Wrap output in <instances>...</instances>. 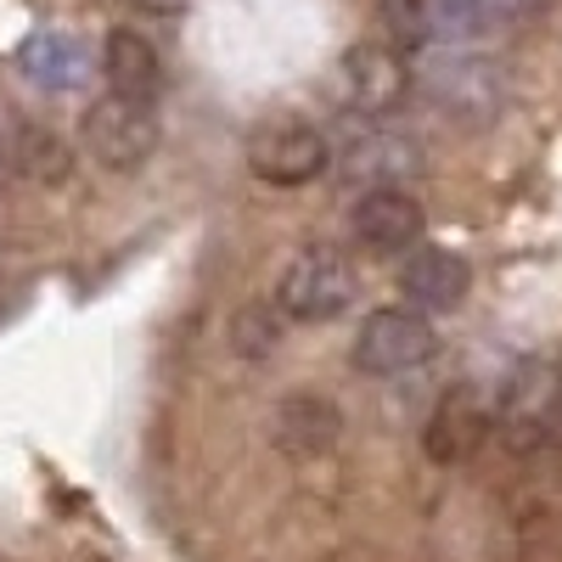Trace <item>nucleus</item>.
<instances>
[{
	"label": "nucleus",
	"mask_w": 562,
	"mask_h": 562,
	"mask_svg": "<svg viewBox=\"0 0 562 562\" xmlns=\"http://www.w3.org/2000/svg\"><path fill=\"white\" fill-rule=\"evenodd\" d=\"M490 411H495V434L506 439V450L535 456L562 428V366L551 355L518 360L506 371L501 394L490 400Z\"/></svg>",
	"instance_id": "nucleus-1"
},
{
	"label": "nucleus",
	"mask_w": 562,
	"mask_h": 562,
	"mask_svg": "<svg viewBox=\"0 0 562 562\" xmlns=\"http://www.w3.org/2000/svg\"><path fill=\"white\" fill-rule=\"evenodd\" d=\"M355 293H360L355 265L338 248H326V243H304L299 254H288V265L276 270V299L270 304L288 321L321 326V321L344 315L355 304Z\"/></svg>",
	"instance_id": "nucleus-2"
},
{
	"label": "nucleus",
	"mask_w": 562,
	"mask_h": 562,
	"mask_svg": "<svg viewBox=\"0 0 562 562\" xmlns=\"http://www.w3.org/2000/svg\"><path fill=\"white\" fill-rule=\"evenodd\" d=\"M439 349V333L434 321L411 310V304H394V310H371L355 333V366L366 378H405V371L428 366Z\"/></svg>",
	"instance_id": "nucleus-3"
},
{
	"label": "nucleus",
	"mask_w": 562,
	"mask_h": 562,
	"mask_svg": "<svg viewBox=\"0 0 562 562\" xmlns=\"http://www.w3.org/2000/svg\"><path fill=\"white\" fill-rule=\"evenodd\" d=\"M79 140H85V153L97 158L102 169L130 175V169H140L158 153V113H153V102H130V97H113L108 90L102 102L85 108Z\"/></svg>",
	"instance_id": "nucleus-4"
},
{
	"label": "nucleus",
	"mask_w": 562,
	"mask_h": 562,
	"mask_svg": "<svg viewBox=\"0 0 562 562\" xmlns=\"http://www.w3.org/2000/svg\"><path fill=\"white\" fill-rule=\"evenodd\" d=\"M326 164H333V147L326 135L304 119H276L254 135L248 147V169L265 180V186H310Z\"/></svg>",
	"instance_id": "nucleus-5"
},
{
	"label": "nucleus",
	"mask_w": 562,
	"mask_h": 562,
	"mask_svg": "<svg viewBox=\"0 0 562 562\" xmlns=\"http://www.w3.org/2000/svg\"><path fill=\"white\" fill-rule=\"evenodd\" d=\"M422 231H428V214H422V203L411 192H400V186H371V192L355 203V214H349L355 248L378 254V259L411 254L422 243Z\"/></svg>",
	"instance_id": "nucleus-6"
},
{
	"label": "nucleus",
	"mask_w": 562,
	"mask_h": 562,
	"mask_svg": "<svg viewBox=\"0 0 562 562\" xmlns=\"http://www.w3.org/2000/svg\"><path fill=\"white\" fill-rule=\"evenodd\" d=\"M490 428H495L490 400H484L473 383H456V389H445V400L434 405L422 445H428V456H434V461L456 467V461H467V456H473V450L490 439Z\"/></svg>",
	"instance_id": "nucleus-7"
},
{
	"label": "nucleus",
	"mask_w": 562,
	"mask_h": 562,
	"mask_svg": "<svg viewBox=\"0 0 562 562\" xmlns=\"http://www.w3.org/2000/svg\"><path fill=\"white\" fill-rule=\"evenodd\" d=\"M344 90H349V102L360 113H389L411 97V68H405V52L400 45H378V40H366L355 45V52L344 57Z\"/></svg>",
	"instance_id": "nucleus-8"
},
{
	"label": "nucleus",
	"mask_w": 562,
	"mask_h": 562,
	"mask_svg": "<svg viewBox=\"0 0 562 562\" xmlns=\"http://www.w3.org/2000/svg\"><path fill=\"white\" fill-rule=\"evenodd\" d=\"M473 288V270H467L461 254H445V248H411L405 265H400V293L411 299V310L422 315H439V310H456Z\"/></svg>",
	"instance_id": "nucleus-9"
},
{
	"label": "nucleus",
	"mask_w": 562,
	"mask_h": 562,
	"mask_svg": "<svg viewBox=\"0 0 562 562\" xmlns=\"http://www.w3.org/2000/svg\"><path fill=\"white\" fill-rule=\"evenodd\" d=\"M344 434V416L321 394H288L276 405V445L288 456H326Z\"/></svg>",
	"instance_id": "nucleus-10"
},
{
	"label": "nucleus",
	"mask_w": 562,
	"mask_h": 562,
	"mask_svg": "<svg viewBox=\"0 0 562 562\" xmlns=\"http://www.w3.org/2000/svg\"><path fill=\"white\" fill-rule=\"evenodd\" d=\"M102 74H108V90L113 97H130V102H153L158 85H164V68H158V52L135 29H113L108 45H102Z\"/></svg>",
	"instance_id": "nucleus-11"
},
{
	"label": "nucleus",
	"mask_w": 562,
	"mask_h": 562,
	"mask_svg": "<svg viewBox=\"0 0 562 562\" xmlns=\"http://www.w3.org/2000/svg\"><path fill=\"white\" fill-rule=\"evenodd\" d=\"M68 140H57L45 124L12 113V130H7V169L23 175V180H40V186H57L68 175Z\"/></svg>",
	"instance_id": "nucleus-12"
},
{
	"label": "nucleus",
	"mask_w": 562,
	"mask_h": 562,
	"mask_svg": "<svg viewBox=\"0 0 562 562\" xmlns=\"http://www.w3.org/2000/svg\"><path fill=\"white\" fill-rule=\"evenodd\" d=\"M18 68L40 85V90H74L85 74H90V63H85V52H79V40H68V34H29L23 45H18Z\"/></svg>",
	"instance_id": "nucleus-13"
},
{
	"label": "nucleus",
	"mask_w": 562,
	"mask_h": 562,
	"mask_svg": "<svg viewBox=\"0 0 562 562\" xmlns=\"http://www.w3.org/2000/svg\"><path fill=\"white\" fill-rule=\"evenodd\" d=\"M281 326H288V315H281L276 304H243L237 315H231V349L259 366L281 349Z\"/></svg>",
	"instance_id": "nucleus-14"
},
{
	"label": "nucleus",
	"mask_w": 562,
	"mask_h": 562,
	"mask_svg": "<svg viewBox=\"0 0 562 562\" xmlns=\"http://www.w3.org/2000/svg\"><path fill=\"white\" fill-rule=\"evenodd\" d=\"M383 23H389V45H400V52H411V45L434 34L428 0H383Z\"/></svg>",
	"instance_id": "nucleus-15"
},
{
	"label": "nucleus",
	"mask_w": 562,
	"mask_h": 562,
	"mask_svg": "<svg viewBox=\"0 0 562 562\" xmlns=\"http://www.w3.org/2000/svg\"><path fill=\"white\" fill-rule=\"evenodd\" d=\"M484 7H490V23H495V29H512V23L535 18L546 0H484Z\"/></svg>",
	"instance_id": "nucleus-16"
},
{
	"label": "nucleus",
	"mask_w": 562,
	"mask_h": 562,
	"mask_svg": "<svg viewBox=\"0 0 562 562\" xmlns=\"http://www.w3.org/2000/svg\"><path fill=\"white\" fill-rule=\"evenodd\" d=\"M12 113H18V108L0 102V175H7V130H12Z\"/></svg>",
	"instance_id": "nucleus-17"
},
{
	"label": "nucleus",
	"mask_w": 562,
	"mask_h": 562,
	"mask_svg": "<svg viewBox=\"0 0 562 562\" xmlns=\"http://www.w3.org/2000/svg\"><path fill=\"white\" fill-rule=\"evenodd\" d=\"M147 12H175V0H147Z\"/></svg>",
	"instance_id": "nucleus-18"
}]
</instances>
